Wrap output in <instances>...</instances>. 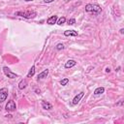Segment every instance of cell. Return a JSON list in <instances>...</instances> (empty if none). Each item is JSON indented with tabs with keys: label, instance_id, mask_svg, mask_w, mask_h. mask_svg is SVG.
<instances>
[{
	"label": "cell",
	"instance_id": "ffe728a7",
	"mask_svg": "<svg viewBox=\"0 0 124 124\" xmlns=\"http://www.w3.org/2000/svg\"><path fill=\"white\" fill-rule=\"evenodd\" d=\"M119 32H120V34H123V33H124V29H123V28H121V29L119 30Z\"/></svg>",
	"mask_w": 124,
	"mask_h": 124
},
{
	"label": "cell",
	"instance_id": "8992f818",
	"mask_svg": "<svg viewBox=\"0 0 124 124\" xmlns=\"http://www.w3.org/2000/svg\"><path fill=\"white\" fill-rule=\"evenodd\" d=\"M83 95H84V92H79V93H78V95H76L75 97H74V99H73V101H72V104L74 105V106H76V105H78V103H79V101L81 100V98L83 97Z\"/></svg>",
	"mask_w": 124,
	"mask_h": 124
},
{
	"label": "cell",
	"instance_id": "e0dca14e",
	"mask_svg": "<svg viewBox=\"0 0 124 124\" xmlns=\"http://www.w3.org/2000/svg\"><path fill=\"white\" fill-rule=\"evenodd\" d=\"M55 48H56L57 50H61V49H63V48H64V45H63V44H61V43H59V44H57V45H56Z\"/></svg>",
	"mask_w": 124,
	"mask_h": 124
},
{
	"label": "cell",
	"instance_id": "7c38bea8",
	"mask_svg": "<svg viewBox=\"0 0 124 124\" xmlns=\"http://www.w3.org/2000/svg\"><path fill=\"white\" fill-rule=\"evenodd\" d=\"M104 92H105V88H104L103 86H101V87H97V88L94 90V95H95V96H99V95L103 94Z\"/></svg>",
	"mask_w": 124,
	"mask_h": 124
},
{
	"label": "cell",
	"instance_id": "ac0fdd59",
	"mask_svg": "<svg viewBox=\"0 0 124 124\" xmlns=\"http://www.w3.org/2000/svg\"><path fill=\"white\" fill-rule=\"evenodd\" d=\"M76 23V19L75 18H70L69 20H68V24L69 25H74Z\"/></svg>",
	"mask_w": 124,
	"mask_h": 124
},
{
	"label": "cell",
	"instance_id": "7a4b0ae2",
	"mask_svg": "<svg viewBox=\"0 0 124 124\" xmlns=\"http://www.w3.org/2000/svg\"><path fill=\"white\" fill-rule=\"evenodd\" d=\"M85 11L87 13H93L94 15H99L102 12V8L98 4H87L85 6Z\"/></svg>",
	"mask_w": 124,
	"mask_h": 124
},
{
	"label": "cell",
	"instance_id": "2e32d148",
	"mask_svg": "<svg viewBox=\"0 0 124 124\" xmlns=\"http://www.w3.org/2000/svg\"><path fill=\"white\" fill-rule=\"evenodd\" d=\"M68 82H69V78H63V79H61L60 80V84L62 85V86H65V85H67L68 84Z\"/></svg>",
	"mask_w": 124,
	"mask_h": 124
},
{
	"label": "cell",
	"instance_id": "30bf717a",
	"mask_svg": "<svg viewBox=\"0 0 124 124\" xmlns=\"http://www.w3.org/2000/svg\"><path fill=\"white\" fill-rule=\"evenodd\" d=\"M77 65V62L74 60V59H69L66 63H65V68L66 69H70V68H73Z\"/></svg>",
	"mask_w": 124,
	"mask_h": 124
},
{
	"label": "cell",
	"instance_id": "3957f363",
	"mask_svg": "<svg viewBox=\"0 0 124 124\" xmlns=\"http://www.w3.org/2000/svg\"><path fill=\"white\" fill-rule=\"evenodd\" d=\"M3 72H4L5 76L8 77L9 78H17V75H16V73L12 72V71L10 70V68H8V67H6V66L3 67Z\"/></svg>",
	"mask_w": 124,
	"mask_h": 124
},
{
	"label": "cell",
	"instance_id": "8fae6325",
	"mask_svg": "<svg viewBox=\"0 0 124 124\" xmlns=\"http://www.w3.org/2000/svg\"><path fill=\"white\" fill-rule=\"evenodd\" d=\"M48 69H46V70H44L43 72H41L39 75H38V80H40V79H43V78H46L47 77V75H48Z\"/></svg>",
	"mask_w": 124,
	"mask_h": 124
},
{
	"label": "cell",
	"instance_id": "d6986e66",
	"mask_svg": "<svg viewBox=\"0 0 124 124\" xmlns=\"http://www.w3.org/2000/svg\"><path fill=\"white\" fill-rule=\"evenodd\" d=\"M54 0H44V2L45 3H51V2H53Z\"/></svg>",
	"mask_w": 124,
	"mask_h": 124
},
{
	"label": "cell",
	"instance_id": "9c48e42d",
	"mask_svg": "<svg viewBox=\"0 0 124 124\" xmlns=\"http://www.w3.org/2000/svg\"><path fill=\"white\" fill-rule=\"evenodd\" d=\"M57 19H58V16H51L50 17H48V18L46 19V23L49 24V25H53V24L56 23Z\"/></svg>",
	"mask_w": 124,
	"mask_h": 124
},
{
	"label": "cell",
	"instance_id": "52a82bcc",
	"mask_svg": "<svg viewBox=\"0 0 124 124\" xmlns=\"http://www.w3.org/2000/svg\"><path fill=\"white\" fill-rule=\"evenodd\" d=\"M78 35V32L75 31V30H66V31H64V36H66V37H77Z\"/></svg>",
	"mask_w": 124,
	"mask_h": 124
},
{
	"label": "cell",
	"instance_id": "9a60e30c",
	"mask_svg": "<svg viewBox=\"0 0 124 124\" xmlns=\"http://www.w3.org/2000/svg\"><path fill=\"white\" fill-rule=\"evenodd\" d=\"M65 22H66V17H65V16H61V17L58 18L57 21H56V23H57L58 25H62V24H64Z\"/></svg>",
	"mask_w": 124,
	"mask_h": 124
},
{
	"label": "cell",
	"instance_id": "277c9868",
	"mask_svg": "<svg viewBox=\"0 0 124 124\" xmlns=\"http://www.w3.org/2000/svg\"><path fill=\"white\" fill-rule=\"evenodd\" d=\"M16 108V106L15 101H14V100H10V101H8V103L6 104L5 109H6L7 111H11V112H12V111H15Z\"/></svg>",
	"mask_w": 124,
	"mask_h": 124
},
{
	"label": "cell",
	"instance_id": "ba28073f",
	"mask_svg": "<svg viewBox=\"0 0 124 124\" xmlns=\"http://www.w3.org/2000/svg\"><path fill=\"white\" fill-rule=\"evenodd\" d=\"M41 105H42V108H43L44 109H46V110H50V109H52V105H51L50 103L46 102V101H42Z\"/></svg>",
	"mask_w": 124,
	"mask_h": 124
},
{
	"label": "cell",
	"instance_id": "6da1fadb",
	"mask_svg": "<svg viewBox=\"0 0 124 124\" xmlns=\"http://www.w3.org/2000/svg\"><path fill=\"white\" fill-rule=\"evenodd\" d=\"M15 16L30 19V18H35L37 16V12H35V11H18V12L15 13Z\"/></svg>",
	"mask_w": 124,
	"mask_h": 124
},
{
	"label": "cell",
	"instance_id": "603a6c76",
	"mask_svg": "<svg viewBox=\"0 0 124 124\" xmlns=\"http://www.w3.org/2000/svg\"><path fill=\"white\" fill-rule=\"evenodd\" d=\"M69 1H71V0H65V2H69Z\"/></svg>",
	"mask_w": 124,
	"mask_h": 124
},
{
	"label": "cell",
	"instance_id": "5b68a950",
	"mask_svg": "<svg viewBox=\"0 0 124 124\" xmlns=\"http://www.w3.org/2000/svg\"><path fill=\"white\" fill-rule=\"evenodd\" d=\"M8 93H9V91L7 88L4 87V88L0 89V103H3L4 101H6V99L8 97Z\"/></svg>",
	"mask_w": 124,
	"mask_h": 124
},
{
	"label": "cell",
	"instance_id": "4fadbf2b",
	"mask_svg": "<svg viewBox=\"0 0 124 124\" xmlns=\"http://www.w3.org/2000/svg\"><path fill=\"white\" fill-rule=\"evenodd\" d=\"M26 86H27V81H26V79H21V80L19 81V83H18V88H19L20 90H22V89H24Z\"/></svg>",
	"mask_w": 124,
	"mask_h": 124
},
{
	"label": "cell",
	"instance_id": "5bb4252c",
	"mask_svg": "<svg viewBox=\"0 0 124 124\" xmlns=\"http://www.w3.org/2000/svg\"><path fill=\"white\" fill-rule=\"evenodd\" d=\"M35 75V65H32V67L30 68L28 74H27V78H31Z\"/></svg>",
	"mask_w": 124,
	"mask_h": 124
},
{
	"label": "cell",
	"instance_id": "44dd1931",
	"mask_svg": "<svg viewBox=\"0 0 124 124\" xmlns=\"http://www.w3.org/2000/svg\"><path fill=\"white\" fill-rule=\"evenodd\" d=\"M106 72H107V73H109V72H110V69H109V68H106Z\"/></svg>",
	"mask_w": 124,
	"mask_h": 124
},
{
	"label": "cell",
	"instance_id": "7402d4cb",
	"mask_svg": "<svg viewBox=\"0 0 124 124\" xmlns=\"http://www.w3.org/2000/svg\"><path fill=\"white\" fill-rule=\"evenodd\" d=\"M25 2H30V1H34V0H24Z\"/></svg>",
	"mask_w": 124,
	"mask_h": 124
}]
</instances>
